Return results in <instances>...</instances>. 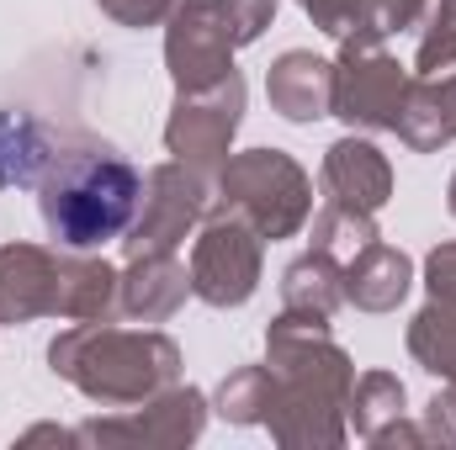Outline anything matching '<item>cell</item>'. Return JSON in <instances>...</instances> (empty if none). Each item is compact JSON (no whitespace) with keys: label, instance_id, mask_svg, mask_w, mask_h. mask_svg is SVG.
<instances>
[{"label":"cell","instance_id":"6da1fadb","mask_svg":"<svg viewBox=\"0 0 456 450\" xmlns=\"http://www.w3.org/2000/svg\"><path fill=\"white\" fill-rule=\"evenodd\" d=\"M43 223L69 249H96L133 223L138 175L117 154H64L37 186Z\"/></svg>","mask_w":456,"mask_h":450}]
</instances>
